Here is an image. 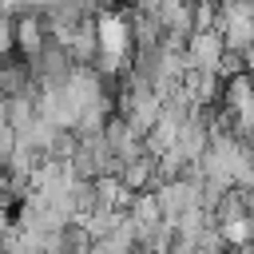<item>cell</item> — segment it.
Masks as SVG:
<instances>
[{
  "mask_svg": "<svg viewBox=\"0 0 254 254\" xmlns=\"http://www.w3.org/2000/svg\"><path fill=\"white\" fill-rule=\"evenodd\" d=\"M8 147H12V127H8L4 119H0V155H4Z\"/></svg>",
  "mask_w": 254,
  "mask_h": 254,
  "instance_id": "6da1fadb",
  "label": "cell"
}]
</instances>
